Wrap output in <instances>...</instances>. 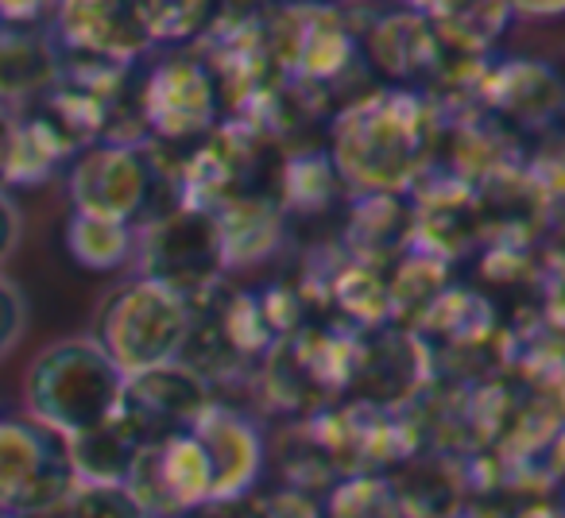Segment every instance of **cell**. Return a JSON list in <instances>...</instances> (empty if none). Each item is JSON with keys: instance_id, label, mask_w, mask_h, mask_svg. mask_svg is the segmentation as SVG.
Wrapping results in <instances>:
<instances>
[{"instance_id": "6da1fadb", "label": "cell", "mask_w": 565, "mask_h": 518, "mask_svg": "<svg viewBox=\"0 0 565 518\" xmlns=\"http://www.w3.org/2000/svg\"><path fill=\"white\" fill-rule=\"evenodd\" d=\"M24 399L28 418L66 441L120 414L125 376L94 337L55 341L28 368Z\"/></svg>"}, {"instance_id": "7a4b0ae2", "label": "cell", "mask_w": 565, "mask_h": 518, "mask_svg": "<svg viewBox=\"0 0 565 518\" xmlns=\"http://www.w3.org/2000/svg\"><path fill=\"white\" fill-rule=\"evenodd\" d=\"M426 151L423 117L411 97L384 94L341 112L333 128V174L369 197L407 190Z\"/></svg>"}, {"instance_id": "3957f363", "label": "cell", "mask_w": 565, "mask_h": 518, "mask_svg": "<svg viewBox=\"0 0 565 518\" xmlns=\"http://www.w3.org/2000/svg\"><path fill=\"white\" fill-rule=\"evenodd\" d=\"M194 325L198 314L186 299L159 283H148V279H132L105 299L94 341L128 379L182 360L186 341L194 337Z\"/></svg>"}, {"instance_id": "277c9868", "label": "cell", "mask_w": 565, "mask_h": 518, "mask_svg": "<svg viewBox=\"0 0 565 518\" xmlns=\"http://www.w3.org/2000/svg\"><path fill=\"white\" fill-rule=\"evenodd\" d=\"M136 256H140V279L167 287L190 306H198V299L225 276L217 217L202 205H186L151 220L136 240Z\"/></svg>"}, {"instance_id": "5b68a950", "label": "cell", "mask_w": 565, "mask_h": 518, "mask_svg": "<svg viewBox=\"0 0 565 518\" xmlns=\"http://www.w3.org/2000/svg\"><path fill=\"white\" fill-rule=\"evenodd\" d=\"M66 441L32 418H0V515L24 518L74 492Z\"/></svg>"}, {"instance_id": "8992f818", "label": "cell", "mask_w": 565, "mask_h": 518, "mask_svg": "<svg viewBox=\"0 0 565 518\" xmlns=\"http://www.w3.org/2000/svg\"><path fill=\"white\" fill-rule=\"evenodd\" d=\"M213 407L217 402H213L210 379L198 376L190 364L174 360L128 376L117 418L140 438V445H163V441L194 430Z\"/></svg>"}, {"instance_id": "52a82bcc", "label": "cell", "mask_w": 565, "mask_h": 518, "mask_svg": "<svg viewBox=\"0 0 565 518\" xmlns=\"http://www.w3.org/2000/svg\"><path fill=\"white\" fill-rule=\"evenodd\" d=\"M151 166L132 143H97L71 166L74 213L132 225L151 197Z\"/></svg>"}, {"instance_id": "ba28073f", "label": "cell", "mask_w": 565, "mask_h": 518, "mask_svg": "<svg viewBox=\"0 0 565 518\" xmlns=\"http://www.w3.org/2000/svg\"><path fill=\"white\" fill-rule=\"evenodd\" d=\"M143 117L167 140H186L217 117V82L190 55L167 58L143 86Z\"/></svg>"}, {"instance_id": "9c48e42d", "label": "cell", "mask_w": 565, "mask_h": 518, "mask_svg": "<svg viewBox=\"0 0 565 518\" xmlns=\"http://www.w3.org/2000/svg\"><path fill=\"white\" fill-rule=\"evenodd\" d=\"M55 17L63 51L86 63H132L151 47L136 4H63L55 9Z\"/></svg>"}, {"instance_id": "30bf717a", "label": "cell", "mask_w": 565, "mask_h": 518, "mask_svg": "<svg viewBox=\"0 0 565 518\" xmlns=\"http://www.w3.org/2000/svg\"><path fill=\"white\" fill-rule=\"evenodd\" d=\"M198 445L205 449V461L213 472V503L248 499L264 472V438L256 422L236 410L213 407L202 422L194 425Z\"/></svg>"}, {"instance_id": "8fae6325", "label": "cell", "mask_w": 565, "mask_h": 518, "mask_svg": "<svg viewBox=\"0 0 565 518\" xmlns=\"http://www.w3.org/2000/svg\"><path fill=\"white\" fill-rule=\"evenodd\" d=\"M140 449V438L120 418L94 425V430L78 433V438H66V456H71L74 479L94 487H125Z\"/></svg>"}, {"instance_id": "7c38bea8", "label": "cell", "mask_w": 565, "mask_h": 518, "mask_svg": "<svg viewBox=\"0 0 565 518\" xmlns=\"http://www.w3.org/2000/svg\"><path fill=\"white\" fill-rule=\"evenodd\" d=\"M213 217H217L221 248H225V268H241V263H252V259H264L279 244V209L267 202H256V197L228 202Z\"/></svg>"}, {"instance_id": "4fadbf2b", "label": "cell", "mask_w": 565, "mask_h": 518, "mask_svg": "<svg viewBox=\"0 0 565 518\" xmlns=\"http://www.w3.org/2000/svg\"><path fill=\"white\" fill-rule=\"evenodd\" d=\"M492 101L503 112L519 117L523 125H539V120L554 117L562 94H557V74L539 63H511L492 82Z\"/></svg>"}, {"instance_id": "5bb4252c", "label": "cell", "mask_w": 565, "mask_h": 518, "mask_svg": "<svg viewBox=\"0 0 565 518\" xmlns=\"http://www.w3.org/2000/svg\"><path fill=\"white\" fill-rule=\"evenodd\" d=\"M66 251H71L74 263L86 271H120L128 259L136 256L132 225L74 213V217L66 220Z\"/></svg>"}, {"instance_id": "9a60e30c", "label": "cell", "mask_w": 565, "mask_h": 518, "mask_svg": "<svg viewBox=\"0 0 565 518\" xmlns=\"http://www.w3.org/2000/svg\"><path fill=\"white\" fill-rule=\"evenodd\" d=\"M58 58L35 35L0 32V97H28L55 86Z\"/></svg>"}, {"instance_id": "2e32d148", "label": "cell", "mask_w": 565, "mask_h": 518, "mask_svg": "<svg viewBox=\"0 0 565 518\" xmlns=\"http://www.w3.org/2000/svg\"><path fill=\"white\" fill-rule=\"evenodd\" d=\"M326 518H407L403 515V503L395 495V484L387 476H361L341 479L330 492L326 503Z\"/></svg>"}, {"instance_id": "e0dca14e", "label": "cell", "mask_w": 565, "mask_h": 518, "mask_svg": "<svg viewBox=\"0 0 565 518\" xmlns=\"http://www.w3.org/2000/svg\"><path fill=\"white\" fill-rule=\"evenodd\" d=\"M66 515L71 518H143V510L136 507L125 487L74 484V492L66 495Z\"/></svg>"}, {"instance_id": "ac0fdd59", "label": "cell", "mask_w": 565, "mask_h": 518, "mask_svg": "<svg viewBox=\"0 0 565 518\" xmlns=\"http://www.w3.org/2000/svg\"><path fill=\"white\" fill-rule=\"evenodd\" d=\"M136 12H140V24L151 43L186 40L210 17V9H202V4H136Z\"/></svg>"}, {"instance_id": "d6986e66", "label": "cell", "mask_w": 565, "mask_h": 518, "mask_svg": "<svg viewBox=\"0 0 565 518\" xmlns=\"http://www.w3.org/2000/svg\"><path fill=\"white\" fill-rule=\"evenodd\" d=\"M28 330V299L9 276H0V360L20 345Z\"/></svg>"}, {"instance_id": "ffe728a7", "label": "cell", "mask_w": 565, "mask_h": 518, "mask_svg": "<svg viewBox=\"0 0 565 518\" xmlns=\"http://www.w3.org/2000/svg\"><path fill=\"white\" fill-rule=\"evenodd\" d=\"M179 518H267V510L256 495H248V499L202 503V507H194V510H182Z\"/></svg>"}, {"instance_id": "44dd1931", "label": "cell", "mask_w": 565, "mask_h": 518, "mask_svg": "<svg viewBox=\"0 0 565 518\" xmlns=\"http://www.w3.org/2000/svg\"><path fill=\"white\" fill-rule=\"evenodd\" d=\"M20 228H24V220H20V205L12 202L9 190H0V263H9V256L17 251Z\"/></svg>"}, {"instance_id": "7402d4cb", "label": "cell", "mask_w": 565, "mask_h": 518, "mask_svg": "<svg viewBox=\"0 0 565 518\" xmlns=\"http://www.w3.org/2000/svg\"><path fill=\"white\" fill-rule=\"evenodd\" d=\"M12 151H17V120L0 109V190H4V179H9Z\"/></svg>"}, {"instance_id": "603a6c76", "label": "cell", "mask_w": 565, "mask_h": 518, "mask_svg": "<svg viewBox=\"0 0 565 518\" xmlns=\"http://www.w3.org/2000/svg\"><path fill=\"white\" fill-rule=\"evenodd\" d=\"M515 12H526V17H557V12H562V4H546V9H515Z\"/></svg>"}, {"instance_id": "cb8c5ba5", "label": "cell", "mask_w": 565, "mask_h": 518, "mask_svg": "<svg viewBox=\"0 0 565 518\" xmlns=\"http://www.w3.org/2000/svg\"><path fill=\"white\" fill-rule=\"evenodd\" d=\"M0 518H12V515H0Z\"/></svg>"}]
</instances>
